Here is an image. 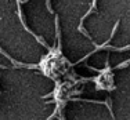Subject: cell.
I'll list each match as a JSON object with an SVG mask.
<instances>
[{"label": "cell", "mask_w": 130, "mask_h": 120, "mask_svg": "<svg viewBox=\"0 0 130 120\" xmlns=\"http://www.w3.org/2000/svg\"><path fill=\"white\" fill-rule=\"evenodd\" d=\"M130 64V59L129 61H125L123 64H120V65H118V66H115V69H122V68H126Z\"/></svg>", "instance_id": "1"}, {"label": "cell", "mask_w": 130, "mask_h": 120, "mask_svg": "<svg viewBox=\"0 0 130 120\" xmlns=\"http://www.w3.org/2000/svg\"><path fill=\"white\" fill-rule=\"evenodd\" d=\"M46 4H47V10H48V13H51V14H53V8H51V6H50V0H46Z\"/></svg>", "instance_id": "2"}, {"label": "cell", "mask_w": 130, "mask_h": 120, "mask_svg": "<svg viewBox=\"0 0 130 120\" xmlns=\"http://www.w3.org/2000/svg\"><path fill=\"white\" fill-rule=\"evenodd\" d=\"M0 68H2V69H6V66H4V65H2V64H0Z\"/></svg>", "instance_id": "3"}]
</instances>
